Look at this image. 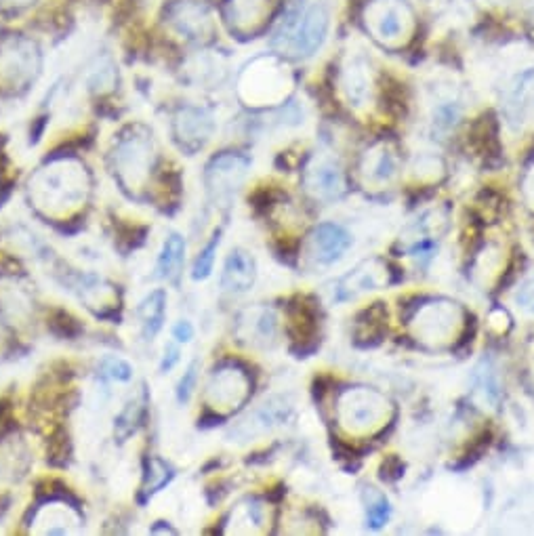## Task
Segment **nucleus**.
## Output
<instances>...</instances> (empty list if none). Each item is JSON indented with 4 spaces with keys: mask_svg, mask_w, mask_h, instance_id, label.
<instances>
[{
    "mask_svg": "<svg viewBox=\"0 0 534 536\" xmlns=\"http://www.w3.org/2000/svg\"><path fill=\"white\" fill-rule=\"evenodd\" d=\"M89 173L76 158H55L30 179V200L40 213L66 217L89 196Z\"/></svg>",
    "mask_w": 534,
    "mask_h": 536,
    "instance_id": "1",
    "label": "nucleus"
},
{
    "mask_svg": "<svg viewBox=\"0 0 534 536\" xmlns=\"http://www.w3.org/2000/svg\"><path fill=\"white\" fill-rule=\"evenodd\" d=\"M328 26H331V9L326 0H312L284 19L282 28L276 32L274 49L295 57H310L324 45Z\"/></svg>",
    "mask_w": 534,
    "mask_h": 536,
    "instance_id": "2",
    "label": "nucleus"
},
{
    "mask_svg": "<svg viewBox=\"0 0 534 536\" xmlns=\"http://www.w3.org/2000/svg\"><path fill=\"white\" fill-rule=\"evenodd\" d=\"M394 406L373 387H349L337 400L339 425L352 436H375L392 421Z\"/></svg>",
    "mask_w": 534,
    "mask_h": 536,
    "instance_id": "3",
    "label": "nucleus"
},
{
    "mask_svg": "<svg viewBox=\"0 0 534 536\" xmlns=\"http://www.w3.org/2000/svg\"><path fill=\"white\" fill-rule=\"evenodd\" d=\"M293 76L278 57H257L240 72L238 95L246 106H276L289 97Z\"/></svg>",
    "mask_w": 534,
    "mask_h": 536,
    "instance_id": "4",
    "label": "nucleus"
},
{
    "mask_svg": "<svg viewBox=\"0 0 534 536\" xmlns=\"http://www.w3.org/2000/svg\"><path fill=\"white\" fill-rule=\"evenodd\" d=\"M463 307L448 299H434L419 305L408 320V331L427 347H448L463 331Z\"/></svg>",
    "mask_w": 534,
    "mask_h": 536,
    "instance_id": "5",
    "label": "nucleus"
},
{
    "mask_svg": "<svg viewBox=\"0 0 534 536\" xmlns=\"http://www.w3.org/2000/svg\"><path fill=\"white\" fill-rule=\"evenodd\" d=\"M154 164V141L146 129H129L116 143L112 152V169L122 188L129 194H139L148 183Z\"/></svg>",
    "mask_w": 534,
    "mask_h": 536,
    "instance_id": "6",
    "label": "nucleus"
},
{
    "mask_svg": "<svg viewBox=\"0 0 534 536\" xmlns=\"http://www.w3.org/2000/svg\"><path fill=\"white\" fill-rule=\"evenodd\" d=\"M43 55L32 38L9 34L0 40V91L22 93L38 78Z\"/></svg>",
    "mask_w": 534,
    "mask_h": 536,
    "instance_id": "7",
    "label": "nucleus"
},
{
    "mask_svg": "<svg viewBox=\"0 0 534 536\" xmlns=\"http://www.w3.org/2000/svg\"><path fill=\"white\" fill-rule=\"evenodd\" d=\"M413 11L406 0H368L364 22L368 32L385 45H398L413 28Z\"/></svg>",
    "mask_w": 534,
    "mask_h": 536,
    "instance_id": "8",
    "label": "nucleus"
},
{
    "mask_svg": "<svg viewBox=\"0 0 534 536\" xmlns=\"http://www.w3.org/2000/svg\"><path fill=\"white\" fill-rule=\"evenodd\" d=\"M251 377L238 364H223L213 370L207 383V404L225 415L238 410L251 396Z\"/></svg>",
    "mask_w": 534,
    "mask_h": 536,
    "instance_id": "9",
    "label": "nucleus"
},
{
    "mask_svg": "<svg viewBox=\"0 0 534 536\" xmlns=\"http://www.w3.org/2000/svg\"><path fill=\"white\" fill-rule=\"evenodd\" d=\"M276 13V0H223V24L236 38H255Z\"/></svg>",
    "mask_w": 534,
    "mask_h": 536,
    "instance_id": "10",
    "label": "nucleus"
},
{
    "mask_svg": "<svg viewBox=\"0 0 534 536\" xmlns=\"http://www.w3.org/2000/svg\"><path fill=\"white\" fill-rule=\"evenodd\" d=\"M293 417V402L286 396H274L259 404L251 415H246L236 427L230 429V438L236 442H249L282 427ZM232 440V442H234Z\"/></svg>",
    "mask_w": 534,
    "mask_h": 536,
    "instance_id": "11",
    "label": "nucleus"
},
{
    "mask_svg": "<svg viewBox=\"0 0 534 536\" xmlns=\"http://www.w3.org/2000/svg\"><path fill=\"white\" fill-rule=\"evenodd\" d=\"M249 167H251V160L242 154L225 152V154L215 156L209 162L207 175H204L211 198L215 202H230L240 185L244 183Z\"/></svg>",
    "mask_w": 534,
    "mask_h": 536,
    "instance_id": "12",
    "label": "nucleus"
},
{
    "mask_svg": "<svg viewBox=\"0 0 534 536\" xmlns=\"http://www.w3.org/2000/svg\"><path fill=\"white\" fill-rule=\"evenodd\" d=\"M164 19L179 36L192 43H204L215 32L211 9L198 0H173L164 11Z\"/></svg>",
    "mask_w": 534,
    "mask_h": 536,
    "instance_id": "13",
    "label": "nucleus"
},
{
    "mask_svg": "<svg viewBox=\"0 0 534 536\" xmlns=\"http://www.w3.org/2000/svg\"><path fill=\"white\" fill-rule=\"evenodd\" d=\"M345 173L341 164L328 154H318L305 169V190L322 202L339 200L345 194Z\"/></svg>",
    "mask_w": 534,
    "mask_h": 536,
    "instance_id": "14",
    "label": "nucleus"
},
{
    "mask_svg": "<svg viewBox=\"0 0 534 536\" xmlns=\"http://www.w3.org/2000/svg\"><path fill=\"white\" fill-rule=\"evenodd\" d=\"M400 175V158L396 148L387 141H377L360 160V177L366 188L383 190Z\"/></svg>",
    "mask_w": 534,
    "mask_h": 536,
    "instance_id": "15",
    "label": "nucleus"
},
{
    "mask_svg": "<svg viewBox=\"0 0 534 536\" xmlns=\"http://www.w3.org/2000/svg\"><path fill=\"white\" fill-rule=\"evenodd\" d=\"M238 339L246 345L267 349L274 347L280 333L278 314L267 305H253L238 316Z\"/></svg>",
    "mask_w": 534,
    "mask_h": 536,
    "instance_id": "16",
    "label": "nucleus"
},
{
    "mask_svg": "<svg viewBox=\"0 0 534 536\" xmlns=\"http://www.w3.org/2000/svg\"><path fill=\"white\" fill-rule=\"evenodd\" d=\"M215 133V118L209 110L183 106L173 118V135L177 146L186 152L200 150Z\"/></svg>",
    "mask_w": 534,
    "mask_h": 536,
    "instance_id": "17",
    "label": "nucleus"
},
{
    "mask_svg": "<svg viewBox=\"0 0 534 536\" xmlns=\"http://www.w3.org/2000/svg\"><path fill=\"white\" fill-rule=\"evenodd\" d=\"M352 246V236L337 223H320L307 240V253L316 265H333Z\"/></svg>",
    "mask_w": 534,
    "mask_h": 536,
    "instance_id": "18",
    "label": "nucleus"
},
{
    "mask_svg": "<svg viewBox=\"0 0 534 536\" xmlns=\"http://www.w3.org/2000/svg\"><path fill=\"white\" fill-rule=\"evenodd\" d=\"M389 280L387 265L381 259H366L337 284V301H349L383 288Z\"/></svg>",
    "mask_w": 534,
    "mask_h": 536,
    "instance_id": "19",
    "label": "nucleus"
},
{
    "mask_svg": "<svg viewBox=\"0 0 534 536\" xmlns=\"http://www.w3.org/2000/svg\"><path fill=\"white\" fill-rule=\"evenodd\" d=\"M341 89L349 106L362 110L373 99V74L368 61L360 55H352L343 66L341 72Z\"/></svg>",
    "mask_w": 534,
    "mask_h": 536,
    "instance_id": "20",
    "label": "nucleus"
},
{
    "mask_svg": "<svg viewBox=\"0 0 534 536\" xmlns=\"http://www.w3.org/2000/svg\"><path fill=\"white\" fill-rule=\"evenodd\" d=\"M257 278V263L253 255L244 249H234L225 259L221 272V288L228 295H242L251 291Z\"/></svg>",
    "mask_w": 534,
    "mask_h": 536,
    "instance_id": "21",
    "label": "nucleus"
},
{
    "mask_svg": "<svg viewBox=\"0 0 534 536\" xmlns=\"http://www.w3.org/2000/svg\"><path fill=\"white\" fill-rule=\"evenodd\" d=\"M534 110V70H526L513 78L505 93V116L513 127L522 125Z\"/></svg>",
    "mask_w": 534,
    "mask_h": 536,
    "instance_id": "22",
    "label": "nucleus"
},
{
    "mask_svg": "<svg viewBox=\"0 0 534 536\" xmlns=\"http://www.w3.org/2000/svg\"><path fill=\"white\" fill-rule=\"evenodd\" d=\"M80 526V515L64 505V503H49L40 507L32 522V532L36 534H72Z\"/></svg>",
    "mask_w": 534,
    "mask_h": 536,
    "instance_id": "23",
    "label": "nucleus"
},
{
    "mask_svg": "<svg viewBox=\"0 0 534 536\" xmlns=\"http://www.w3.org/2000/svg\"><path fill=\"white\" fill-rule=\"evenodd\" d=\"M164 318H167V293L158 288V291H152L137 307V320L143 339L152 341L162 331Z\"/></svg>",
    "mask_w": 534,
    "mask_h": 536,
    "instance_id": "24",
    "label": "nucleus"
},
{
    "mask_svg": "<svg viewBox=\"0 0 534 536\" xmlns=\"http://www.w3.org/2000/svg\"><path fill=\"white\" fill-rule=\"evenodd\" d=\"M471 385H474L476 396L490 408H497L501 398H503V387H501V377L499 370L490 358H484L476 368L474 375H471Z\"/></svg>",
    "mask_w": 534,
    "mask_h": 536,
    "instance_id": "25",
    "label": "nucleus"
},
{
    "mask_svg": "<svg viewBox=\"0 0 534 536\" xmlns=\"http://www.w3.org/2000/svg\"><path fill=\"white\" fill-rule=\"evenodd\" d=\"M267 524V505L259 499H246L238 503L230 515L228 532L251 534L261 532Z\"/></svg>",
    "mask_w": 534,
    "mask_h": 536,
    "instance_id": "26",
    "label": "nucleus"
},
{
    "mask_svg": "<svg viewBox=\"0 0 534 536\" xmlns=\"http://www.w3.org/2000/svg\"><path fill=\"white\" fill-rule=\"evenodd\" d=\"M183 261H186V240L179 234H171L164 240L158 261H156V278L175 282L181 274Z\"/></svg>",
    "mask_w": 534,
    "mask_h": 536,
    "instance_id": "27",
    "label": "nucleus"
},
{
    "mask_svg": "<svg viewBox=\"0 0 534 536\" xmlns=\"http://www.w3.org/2000/svg\"><path fill=\"white\" fill-rule=\"evenodd\" d=\"M146 404H148V396H146V391L141 389L139 394L131 398L127 406L120 410V415L114 421V434L118 442H127L139 429L143 417H146Z\"/></svg>",
    "mask_w": 534,
    "mask_h": 536,
    "instance_id": "28",
    "label": "nucleus"
},
{
    "mask_svg": "<svg viewBox=\"0 0 534 536\" xmlns=\"http://www.w3.org/2000/svg\"><path fill=\"white\" fill-rule=\"evenodd\" d=\"M78 286H80V297L87 303V307L95 309H108L116 303V291L114 286L108 284L106 280H101L97 276H78Z\"/></svg>",
    "mask_w": 534,
    "mask_h": 536,
    "instance_id": "29",
    "label": "nucleus"
},
{
    "mask_svg": "<svg viewBox=\"0 0 534 536\" xmlns=\"http://www.w3.org/2000/svg\"><path fill=\"white\" fill-rule=\"evenodd\" d=\"M28 467V450L22 440H9L0 444V476L17 480Z\"/></svg>",
    "mask_w": 534,
    "mask_h": 536,
    "instance_id": "30",
    "label": "nucleus"
},
{
    "mask_svg": "<svg viewBox=\"0 0 534 536\" xmlns=\"http://www.w3.org/2000/svg\"><path fill=\"white\" fill-rule=\"evenodd\" d=\"M364 507H366V526L373 530L383 528L389 522V518H392V505H389L385 494L373 486H368L364 490Z\"/></svg>",
    "mask_w": 534,
    "mask_h": 536,
    "instance_id": "31",
    "label": "nucleus"
},
{
    "mask_svg": "<svg viewBox=\"0 0 534 536\" xmlns=\"http://www.w3.org/2000/svg\"><path fill=\"white\" fill-rule=\"evenodd\" d=\"M219 244H221V230H217L211 236V240L207 244H204V249L198 253L196 263H194V272H192V278L194 280H207L211 276Z\"/></svg>",
    "mask_w": 534,
    "mask_h": 536,
    "instance_id": "32",
    "label": "nucleus"
},
{
    "mask_svg": "<svg viewBox=\"0 0 534 536\" xmlns=\"http://www.w3.org/2000/svg\"><path fill=\"white\" fill-rule=\"evenodd\" d=\"M114 80H116V70L112 66V61L99 59L87 76V85L95 93H104L114 87Z\"/></svg>",
    "mask_w": 534,
    "mask_h": 536,
    "instance_id": "33",
    "label": "nucleus"
},
{
    "mask_svg": "<svg viewBox=\"0 0 534 536\" xmlns=\"http://www.w3.org/2000/svg\"><path fill=\"white\" fill-rule=\"evenodd\" d=\"M173 480V469L160 461V459H152L150 461V469H148V478H146V488H143V497H152L160 488L167 486Z\"/></svg>",
    "mask_w": 534,
    "mask_h": 536,
    "instance_id": "34",
    "label": "nucleus"
},
{
    "mask_svg": "<svg viewBox=\"0 0 534 536\" xmlns=\"http://www.w3.org/2000/svg\"><path fill=\"white\" fill-rule=\"evenodd\" d=\"M99 370H101V375L110 381L129 383L133 379V366L127 360L116 358V356H108V358L101 360Z\"/></svg>",
    "mask_w": 534,
    "mask_h": 536,
    "instance_id": "35",
    "label": "nucleus"
},
{
    "mask_svg": "<svg viewBox=\"0 0 534 536\" xmlns=\"http://www.w3.org/2000/svg\"><path fill=\"white\" fill-rule=\"evenodd\" d=\"M459 116H461V110L457 101H442L438 103V108L434 112V127L442 133L450 131L457 125Z\"/></svg>",
    "mask_w": 534,
    "mask_h": 536,
    "instance_id": "36",
    "label": "nucleus"
},
{
    "mask_svg": "<svg viewBox=\"0 0 534 536\" xmlns=\"http://www.w3.org/2000/svg\"><path fill=\"white\" fill-rule=\"evenodd\" d=\"M196 381H198V362L194 360L186 373H183V377L179 379V385H177V402L179 404H188L190 398H192V391L196 387Z\"/></svg>",
    "mask_w": 534,
    "mask_h": 536,
    "instance_id": "37",
    "label": "nucleus"
},
{
    "mask_svg": "<svg viewBox=\"0 0 534 536\" xmlns=\"http://www.w3.org/2000/svg\"><path fill=\"white\" fill-rule=\"evenodd\" d=\"M173 339L177 343H190L194 339V326L190 320H179L173 326Z\"/></svg>",
    "mask_w": 534,
    "mask_h": 536,
    "instance_id": "38",
    "label": "nucleus"
},
{
    "mask_svg": "<svg viewBox=\"0 0 534 536\" xmlns=\"http://www.w3.org/2000/svg\"><path fill=\"white\" fill-rule=\"evenodd\" d=\"M177 362H179V347L171 343V345H167V349H164V356L160 362V373H169V370L175 368Z\"/></svg>",
    "mask_w": 534,
    "mask_h": 536,
    "instance_id": "39",
    "label": "nucleus"
},
{
    "mask_svg": "<svg viewBox=\"0 0 534 536\" xmlns=\"http://www.w3.org/2000/svg\"><path fill=\"white\" fill-rule=\"evenodd\" d=\"M516 299L526 309H530L534 305V276L522 284V288L518 291V297Z\"/></svg>",
    "mask_w": 534,
    "mask_h": 536,
    "instance_id": "40",
    "label": "nucleus"
},
{
    "mask_svg": "<svg viewBox=\"0 0 534 536\" xmlns=\"http://www.w3.org/2000/svg\"><path fill=\"white\" fill-rule=\"evenodd\" d=\"M522 188H524V198H526L528 206H530V209H534V167L526 173Z\"/></svg>",
    "mask_w": 534,
    "mask_h": 536,
    "instance_id": "41",
    "label": "nucleus"
},
{
    "mask_svg": "<svg viewBox=\"0 0 534 536\" xmlns=\"http://www.w3.org/2000/svg\"><path fill=\"white\" fill-rule=\"evenodd\" d=\"M36 0H0V9H9V11H22L30 5H34Z\"/></svg>",
    "mask_w": 534,
    "mask_h": 536,
    "instance_id": "42",
    "label": "nucleus"
},
{
    "mask_svg": "<svg viewBox=\"0 0 534 536\" xmlns=\"http://www.w3.org/2000/svg\"><path fill=\"white\" fill-rule=\"evenodd\" d=\"M530 377H532V383H534V352L530 356Z\"/></svg>",
    "mask_w": 534,
    "mask_h": 536,
    "instance_id": "43",
    "label": "nucleus"
},
{
    "mask_svg": "<svg viewBox=\"0 0 534 536\" xmlns=\"http://www.w3.org/2000/svg\"><path fill=\"white\" fill-rule=\"evenodd\" d=\"M488 3H503V0H488Z\"/></svg>",
    "mask_w": 534,
    "mask_h": 536,
    "instance_id": "44",
    "label": "nucleus"
},
{
    "mask_svg": "<svg viewBox=\"0 0 534 536\" xmlns=\"http://www.w3.org/2000/svg\"><path fill=\"white\" fill-rule=\"evenodd\" d=\"M530 312H532V314H534V305H532V307H530Z\"/></svg>",
    "mask_w": 534,
    "mask_h": 536,
    "instance_id": "45",
    "label": "nucleus"
}]
</instances>
